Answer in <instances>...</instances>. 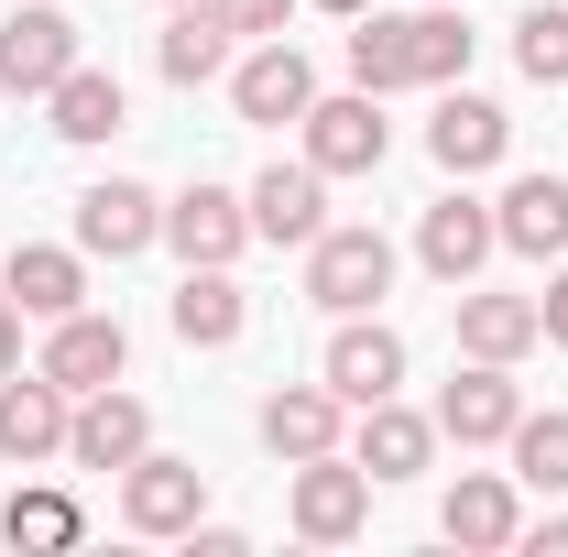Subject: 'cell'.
<instances>
[{
    "label": "cell",
    "mask_w": 568,
    "mask_h": 557,
    "mask_svg": "<svg viewBox=\"0 0 568 557\" xmlns=\"http://www.w3.org/2000/svg\"><path fill=\"white\" fill-rule=\"evenodd\" d=\"M351 77L372 99H394V88H459V77H470V22H459V0L361 11L351 22Z\"/></svg>",
    "instance_id": "1"
},
{
    "label": "cell",
    "mask_w": 568,
    "mask_h": 557,
    "mask_svg": "<svg viewBox=\"0 0 568 557\" xmlns=\"http://www.w3.org/2000/svg\"><path fill=\"white\" fill-rule=\"evenodd\" d=\"M306 295H317L328 317H372V306L394 295V241H383L372 219H351V230L328 219V230L306 241Z\"/></svg>",
    "instance_id": "2"
},
{
    "label": "cell",
    "mask_w": 568,
    "mask_h": 557,
    "mask_svg": "<svg viewBox=\"0 0 568 557\" xmlns=\"http://www.w3.org/2000/svg\"><path fill=\"white\" fill-rule=\"evenodd\" d=\"M372 470H361L351 448H328V459H295V492H284V514H295V536L306 547H351L361 525H372Z\"/></svg>",
    "instance_id": "3"
},
{
    "label": "cell",
    "mask_w": 568,
    "mask_h": 557,
    "mask_svg": "<svg viewBox=\"0 0 568 557\" xmlns=\"http://www.w3.org/2000/svg\"><path fill=\"white\" fill-rule=\"evenodd\" d=\"M306 164L317 175H383V153H394V121H383V99L351 88V99H306Z\"/></svg>",
    "instance_id": "4"
},
{
    "label": "cell",
    "mask_w": 568,
    "mask_h": 557,
    "mask_svg": "<svg viewBox=\"0 0 568 557\" xmlns=\"http://www.w3.org/2000/svg\"><path fill=\"white\" fill-rule=\"evenodd\" d=\"M153 241H164V198H153L142 175H99V186L77 198V252H88V263H132Z\"/></svg>",
    "instance_id": "5"
},
{
    "label": "cell",
    "mask_w": 568,
    "mask_h": 557,
    "mask_svg": "<svg viewBox=\"0 0 568 557\" xmlns=\"http://www.w3.org/2000/svg\"><path fill=\"white\" fill-rule=\"evenodd\" d=\"M317 383L361 416V405L405 394V340H394L383 317H339V328H328V350H317Z\"/></svg>",
    "instance_id": "6"
},
{
    "label": "cell",
    "mask_w": 568,
    "mask_h": 557,
    "mask_svg": "<svg viewBox=\"0 0 568 557\" xmlns=\"http://www.w3.org/2000/svg\"><path fill=\"white\" fill-rule=\"evenodd\" d=\"M514 416H525L514 361H459V372H448V394H437V437H459V448H503Z\"/></svg>",
    "instance_id": "7"
},
{
    "label": "cell",
    "mask_w": 568,
    "mask_h": 557,
    "mask_svg": "<svg viewBox=\"0 0 568 557\" xmlns=\"http://www.w3.org/2000/svg\"><path fill=\"white\" fill-rule=\"evenodd\" d=\"M197 514H209V470H197V459L142 448L132 470H121V525H132V536H186Z\"/></svg>",
    "instance_id": "8"
},
{
    "label": "cell",
    "mask_w": 568,
    "mask_h": 557,
    "mask_svg": "<svg viewBox=\"0 0 568 557\" xmlns=\"http://www.w3.org/2000/svg\"><path fill=\"white\" fill-rule=\"evenodd\" d=\"M493 252H503L493 198H459V186H448V198H426V219H416V263H426L437 284H448V295H459V284L481 274Z\"/></svg>",
    "instance_id": "9"
},
{
    "label": "cell",
    "mask_w": 568,
    "mask_h": 557,
    "mask_svg": "<svg viewBox=\"0 0 568 557\" xmlns=\"http://www.w3.org/2000/svg\"><path fill=\"white\" fill-rule=\"evenodd\" d=\"M142 448H153V405L142 394H121V383H99V394H77V416H67V459L77 470H132Z\"/></svg>",
    "instance_id": "10"
},
{
    "label": "cell",
    "mask_w": 568,
    "mask_h": 557,
    "mask_svg": "<svg viewBox=\"0 0 568 557\" xmlns=\"http://www.w3.org/2000/svg\"><path fill=\"white\" fill-rule=\"evenodd\" d=\"M164 241H175V263H241L252 252V198L197 175L186 198H164Z\"/></svg>",
    "instance_id": "11"
},
{
    "label": "cell",
    "mask_w": 568,
    "mask_h": 557,
    "mask_svg": "<svg viewBox=\"0 0 568 557\" xmlns=\"http://www.w3.org/2000/svg\"><path fill=\"white\" fill-rule=\"evenodd\" d=\"M67 416H77V394L55 372H11V383H0V459H11V470L67 459Z\"/></svg>",
    "instance_id": "12"
},
{
    "label": "cell",
    "mask_w": 568,
    "mask_h": 557,
    "mask_svg": "<svg viewBox=\"0 0 568 557\" xmlns=\"http://www.w3.org/2000/svg\"><path fill=\"white\" fill-rule=\"evenodd\" d=\"M241 198H252V241H274V252H284V241L306 252V241L328 230V175H317L306 153H295V164H263Z\"/></svg>",
    "instance_id": "13"
},
{
    "label": "cell",
    "mask_w": 568,
    "mask_h": 557,
    "mask_svg": "<svg viewBox=\"0 0 568 557\" xmlns=\"http://www.w3.org/2000/svg\"><path fill=\"white\" fill-rule=\"evenodd\" d=\"M33 372H55L67 394H99V383H121V372H132V328H121V317H99V306H77V317L44 328V361H33Z\"/></svg>",
    "instance_id": "14"
},
{
    "label": "cell",
    "mask_w": 568,
    "mask_h": 557,
    "mask_svg": "<svg viewBox=\"0 0 568 557\" xmlns=\"http://www.w3.org/2000/svg\"><path fill=\"white\" fill-rule=\"evenodd\" d=\"M263 448H274L284 470L295 459H328V448H351V405L328 383H274L263 394Z\"/></svg>",
    "instance_id": "15"
},
{
    "label": "cell",
    "mask_w": 568,
    "mask_h": 557,
    "mask_svg": "<svg viewBox=\"0 0 568 557\" xmlns=\"http://www.w3.org/2000/svg\"><path fill=\"white\" fill-rule=\"evenodd\" d=\"M306 99H317V67L295 55V44H252L241 67H230V110L241 121H263V132H284V121H306Z\"/></svg>",
    "instance_id": "16"
},
{
    "label": "cell",
    "mask_w": 568,
    "mask_h": 557,
    "mask_svg": "<svg viewBox=\"0 0 568 557\" xmlns=\"http://www.w3.org/2000/svg\"><path fill=\"white\" fill-rule=\"evenodd\" d=\"M426 153H437L448 175H493L503 153H514L503 99H481V88H448V99H437V121H426Z\"/></svg>",
    "instance_id": "17"
},
{
    "label": "cell",
    "mask_w": 568,
    "mask_h": 557,
    "mask_svg": "<svg viewBox=\"0 0 568 557\" xmlns=\"http://www.w3.org/2000/svg\"><path fill=\"white\" fill-rule=\"evenodd\" d=\"M164 328L186 350H241V328H252V295L230 284V263H186V284L164 295Z\"/></svg>",
    "instance_id": "18"
},
{
    "label": "cell",
    "mask_w": 568,
    "mask_h": 557,
    "mask_svg": "<svg viewBox=\"0 0 568 557\" xmlns=\"http://www.w3.org/2000/svg\"><path fill=\"white\" fill-rule=\"evenodd\" d=\"M67 67H77V22L55 11V0H33V11H11V22H0V88L44 99Z\"/></svg>",
    "instance_id": "19"
},
{
    "label": "cell",
    "mask_w": 568,
    "mask_h": 557,
    "mask_svg": "<svg viewBox=\"0 0 568 557\" xmlns=\"http://www.w3.org/2000/svg\"><path fill=\"white\" fill-rule=\"evenodd\" d=\"M351 459L372 470V482H416L426 459H437V416H416L405 394H383V405H361V426H351Z\"/></svg>",
    "instance_id": "20"
},
{
    "label": "cell",
    "mask_w": 568,
    "mask_h": 557,
    "mask_svg": "<svg viewBox=\"0 0 568 557\" xmlns=\"http://www.w3.org/2000/svg\"><path fill=\"white\" fill-rule=\"evenodd\" d=\"M437 536H448V547H470V557L514 547V536H525V514H514V470H459L448 503H437Z\"/></svg>",
    "instance_id": "21"
},
{
    "label": "cell",
    "mask_w": 568,
    "mask_h": 557,
    "mask_svg": "<svg viewBox=\"0 0 568 557\" xmlns=\"http://www.w3.org/2000/svg\"><path fill=\"white\" fill-rule=\"evenodd\" d=\"M0 295H11L22 317H44V328H55V317H77V306H88V252H55V241H22V252L0 263Z\"/></svg>",
    "instance_id": "22"
},
{
    "label": "cell",
    "mask_w": 568,
    "mask_h": 557,
    "mask_svg": "<svg viewBox=\"0 0 568 557\" xmlns=\"http://www.w3.org/2000/svg\"><path fill=\"white\" fill-rule=\"evenodd\" d=\"M493 230H503V252L558 263L568 252V175H514V186L493 198Z\"/></svg>",
    "instance_id": "23"
},
{
    "label": "cell",
    "mask_w": 568,
    "mask_h": 557,
    "mask_svg": "<svg viewBox=\"0 0 568 557\" xmlns=\"http://www.w3.org/2000/svg\"><path fill=\"white\" fill-rule=\"evenodd\" d=\"M230 44H241V33L219 22V0H175L153 67H164V88H209V77H230Z\"/></svg>",
    "instance_id": "24"
},
{
    "label": "cell",
    "mask_w": 568,
    "mask_h": 557,
    "mask_svg": "<svg viewBox=\"0 0 568 557\" xmlns=\"http://www.w3.org/2000/svg\"><path fill=\"white\" fill-rule=\"evenodd\" d=\"M44 110H55L44 132L88 153V142H110V132H121V77H110V67H88V55H77V67L55 77V88H44Z\"/></svg>",
    "instance_id": "25"
},
{
    "label": "cell",
    "mask_w": 568,
    "mask_h": 557,
    "mask_svg": "<svg viewBox=\"0 0 568 557\" xmlns=\"http://www.w3.org/2000/svg\"><path fill=\"white\" fill-rule=\"evenodd\" d=\"M536 340H547L536 295H470V284H459V350H470V361H525Z\"/></svg>",
    "instance_id": "26"
},
{
    "label": "cell",
    "mask_w": 568,
    "mask_h": 557,
    "mask_svg": "<svg viewBox=\"0 0 568 557\" xmlns=\"http://www.w3.org/2000/svg\"><path fill=\"white\" fill-rule=\"evenodd\" d=\"M77 536H88L77 492H11L0 503V547H22V557H67Z\"/></svg>",
    "instance_id": "27"
},
{
    "label": "cell",
    "mask_w": 568,
    "mask_h": 557,
    "mask_svg": "<svg viewBox=\"0 0 568 557\" xmlns=\"http://www.w3.org/2000/svg\"><path fill=\"white\" fill-rule=\"evenodd\" d=\"M514 482L525 492H568V416H514Z\"/></svg>",
    "instance_id": "28"
},
{
    "label": "cell",
    "mask_w": 568,
    "mask_h": 557,
    "mask_svg": "<svg viewBox=\"0 0 568 557\" xmlns=\"http://www.w3.org/2000/svg\"><path fill=\"white\" fill-rule=\"evenodd\" d=\"M514 67L536 88H568V11H525L514 22Z\"/></svg>",
    "instance_id": "29"
},
{
    "label": "cell",
    "mask_w": 568,
    "mask_h": 557,
    "mask_svg": "<svg viewBox=\"0 0 568 557\" xmlns=\"http://www.w3.org/2000/svg\"><path fill=\"white\" fill-rule=\"evenodd\" d=\"M295 11H306V0H219V22H230L241 44H274V33L295 22Z\"/></svg>",
    "instance_id": "30"
},
{
    "label": "cell",
    "mask_w": 568,
    "mask_h": 557,
    "mask_svg": "<svg viewBox=\"0 0 568 557\" xmlns=\"http://www.w3.org/2000/svg\"><path fill=\"white\" fill-rule=\"evenodd\" d=\"M536 317H547V340L568 350V274H547V295H536Z\"/></svg>",
    "instance_id": "31"
},
{
    "label": "cell",
    "mask_w": 568,
    "mask_h": 557,
    "mask_svg": "<svg viewBox=\"0 0 568 557\" xmlns=\"http://www.w3.org/2000/svg\"><path fill=\"white\" fill-rule=\"evenodd\" d=\"M11 372H22V306L0 295V383H11Z\"/></svg>",
    "instance_id": "32"
},
{
    "label": "cell",
    "mask_w": 568,
    "mask_h": 557,
    "mask_svg": "<svg viewBox=\"0 0 568 557\" xmlns=\"http://www.w3.org/2000/svg\"><path fill=\"white\" fill-rule=\"evenodd\" d=\"M514 547H536V557H568V514H547V525H525Z\"/></svg>",
    "instance_id": "33"
},
{
    "label": "cell",
    "mask_w": 568,
    "mask_h": 557,
    "mask_svg": "<svg viewBox=\"0 0 568 557\" xmlns=\"http://www.w3.org/2000/svg\"><path fill=\"white\" fill-rule=\"evenodd\" d=\"M306 11H339V22H361V11H372V0H306Z\"/></svg>",
    "instance_id": "34"
}]
</instances>
